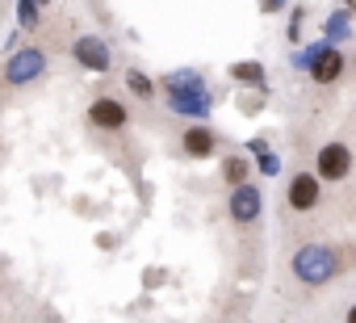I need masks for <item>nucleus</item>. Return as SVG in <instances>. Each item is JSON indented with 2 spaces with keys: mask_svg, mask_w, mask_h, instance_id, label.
<instances>
[{
  "mask_svg": "<svg viewBox=\"0 0 356 323\" xmlns=\"http://www.w3.org/2000/svg\"><path fill=\"white\" fill-rule=\"evenodd\" d=\"M289 269H293V277H298L302 285H327V281L335 277L339 260H335V252H331L327 244H302V248L289 256Z\"/></svg>",
  "mask_w": 356,
  "mask_h": 323,
  "instance_id": "f257e3e1",
  "label": "nucleus"
},
{
  "mask_svg": "<svg viewBox=\"0 0 356 323\" xmlns=\"http://www.w3.org/2000/svg\"><path fill=\"white\" fill-rule=\"evenodd\" d=\"M42 76H47V51H38V47H22L5 63V84H13V88H26Z\"/></svg>",
  "mask_w": 356,
  "mask_h": 323,
  "instance_id": "f03ea898",
  "label": "nucleus"
},
{
  "mask_svg": "<svg viewBox=\"0 0 356 323\" xmlns=\"http://www.w3.org/2000/svg\"><path fill=\"white\" fill-rule=\"evenodd\" d=\"M348 173H352V147L348 143H323L318 147V155H314V177H318V185L323 181H348Z\"/></svg>",
  "mask_w": 356,
  "mask_h": 323,
  "instance_id": "7ed1b4c3",
  "label": "nucleus"
},
{
  "mask_svg": "<svg viewBox=\"0 0 356 323\" xmlns=\"http://www.w3.org/2000/svg\"><path fill=\"white\" fill-rule=\"evenodd\" d=\"M72 59L84 68V72H109L113 68V51L101 34H80L72 42Z\"/></svg>",
  "mask_w": 356,
  "mask_h": 323,
  "instance_id": "20e7f679",
  "label": "nucleus"
},
{
  "mask_svg": "<svg viewBox=\"0 0 356 323\" xmlns=\"http://www.w3.org/2000/svg\"><path fill=\"white\" fill-rule=\"evenodd\" d=\"M163 101H168V109H172V113L189 118L193 126H197V122L206 126V118H210V109H214V97H210V88H197V93H168Z\"/></svg>",
  "mask_w": 356,
  "mask_h": 323,
  "instance_id": "39448f33",
  "label": "nucleus"
},
{
  "mask_svg": "<svg viewBox=\"0 0 356 323\" xmlns=\"http://www.w3.org/2000/svg\"><path fill=\"white\" fill-rule=\"evenodd\" d=\"M260 210H264V194H260L256 185H239V189H231L227 214H231L239 227H252V223L260 219Z\"/></svg>",
  "mask_w": 356,
  "mask_h": 323,
  "instance_id": "423d86ee",
  "label": "nucleus"
},
{
  "mask_svg": "<svg viewBox=\"0 0 356 323\" xmlns=\"http://www.w3.org/2000/svg\"><path fill=\"white\" fill-rule=\"evenodd\" d=\"M285 202H289V210L310 214L318 206V177L314 173H293L289 185H285Z\"/></svg>",
  "mask_w": 356,
  "mask_h": 323,
  "instance_id": "0eeeda50",
  "label": "nucleus"
},
{
  "mask_svg": "<svg viewBox=\"0 0 356 323\" xmlns=\"http://www.w3.org/2000/svg\"><path fill=\"white\" fill-rule=\"evenodd\" d=\"M88 122L97 126V130H126V122H130V113H126V105L122 101H113V97H97L92 105H88Z\"/></svg>",
  "mask_w": 356,
  "mask_h": 323,
  "instance_id": "6e6552de",
  "label": "nucleus"
},
{
  "mask_svg": "<svg viewBox=\"0 0 356 323\" xmlns=\"http://www.w3.org/2000/svg\"><path fill=\"white\" fill-rule=\"evenodd\" d=\"M214 147H218V134L210 130V126H189L185 134H181V151L189 155V159H210L214 155Z\"/></svg>",
  "mask_w": 356,
  "mask_h": 323,
  "instance_id": "1a4fd4ad",
  "label": "nucleus"
},
{
  "mask_svg": "<svg viewBox=\"0 0 356 323\" xmlns=\"http://www.w3.org/2000/svg\"><path fill=\"white\" fill-rule=\"evenodd\" d=\"M343 68H348V59H343L339 51H331V47H327V51L310 63V80H314V84H335V80L343 76Z\"/></svg>",
  "mask_w": 356,
  "mask_h": 323,
  "instance_id": "9d476101",
  "label": "nucleus"
},
{
  "mask_svg": "<svg viewBox=\"0 0 356 323\" xmlns=\"http://www.w3.org/2000/svg\"><path fill=\"white\" fill-rule=\"evenodd\" d=\"M197 88H206V72L202 68H181V72L163 76V93H197Z\"/></svg>",
  "mask_w": 356,
  "mask_h": 323,
  "instance_id": "9b49d317",
  "label": "nucleus"
},
{
  "mask_svg": "<svg viewBox=\"0 0 356 323\" xmlns=\"http://www.w3.org/2000/svg\"><path fill=\"white\" fill-rule=\"evenodd\" d=\"M231 80L235 84H248V88H268V72H264V63H256V59H239V63H231Z\"/></svg>",
  "mask_w": 356,
  "mask_h": 323,
  "instance_id": "f8f14e48",
  "label": "nucleus"
},
{
  "mask_svg": "<svg viewBox=\"0 0 356 323\" xmlns=\"http://www.w3.org/2000/svg\"><path fill=\"white\" fill-rule=\"evenodd\" d=\"M248 173H252V164H248V155H239V151H231V155L222 159V181H227L231 189H239V185H248Z\"/></svg>",
  "mask_w": 356,
  "mask_h": 323,
  "instance_id": "ddd939ff",
  "label": "nucleus"
},
{
  "mask_svg": "<svg viewBox=\"0 0 356 323\" xmlns=\"http://www.w3.org/2000/svg\"><path fill=\"white\" fill-rule=\"evenodd\" d=\"M126 88H130L138 101H155V80H151L147 72H138V68L126 72Z\"/></svg>",
  "mask_w": 356,
  "mask_h": 323,
  "instance_id": "4468645a",
  "label": "nucleus"
},
{
  "mask_svg": "<svg viewBox=\"0 0 356 323\" xmlns=\"http://www.w3.org/2000/svg\"><path fill=\"white\" fill-rule=\"evenodd\" d=\"M260 177H281V155L273 151V147H264V151H256V164H252Z\"/></svg>",
  "mask_w": 356,
  "mask_h": 323,
  "instance_id": "2eb2a0df",
  "label": "nucleus"
},
{
  "mask_svg": "<svg viewBox=\"0 0 356 323\" xmlns=\"http://www.w3.org/2000/svg\"><path fill=\"white\" fill-rule=\"evenodd\" d=\"M42 22V5H38V0H22V5H17V30H34Z\"/></svg>",
  "mask_w": 356,
  "mask_h": 323,
  "instance_id": "dca6fc26",
  "label": "nucleus"
},
{
  "mask_svg": "<svg viewBox=\"0 0 356 323\" xmlns=\"http://www.w3.org/2000/svg\"><path fill=\"white\" fill-rule=\"evenodd\" d=\"M323 30H327V47H331V42H339V38H348V34H352V30H348V9H339V13H331Z\"/></svg>",
  "mask_w": 356,
  "mask_h": 323,
  "instance_id": "f3484780",
  "label": "nucleus"
},
{
  "mask_svg": "<svg viewBox=\"0 0 356 323\" xmlns=\"http://www.w3.org/2000/svg\"><path fill=\"white\" fill-rule=\"evenodd\" d=\"M323 51H327V42H314V47L298 51V55H293V68H306V72H310V63H314V59H318Z\"/></svg>",
  "mask_w": 356,
  "mask_h": 323,
  "instance_id": "a211bd4d",
  "label": "nucleus"
},
{
  "mask_svg": "<svg viewBox=\"0 0 356 323\" xmlns=\"http://www.w3.org/2000/svg\"><path fill=\"white\" fill-rule=\"evenodd\" d=\"M302 38V9H293V17H289V42H298Z\"/></svg>",
  "mask_w": 356,
  "mask_h": 323,
  "instance_id": "6ab92c4d",
  "label": "nucleus"
},
{
  "mask_svg": "<svg viewBox=\"0 0 356 323\" xmlns=\"http://www.w3.org/2000/svg\"><path fill=\"white\" fill-rule=\"evenodd\" d=\"M343 323H356V306H348V319Z\"/></svg>",
  "mask_w": 356,
  "mask_h": 323,
  "instance_id": "aec40b11",
  "label": "nucleus"
},
{
  "mask_svg": "<svg viewBox=\"0 0 356 323\" xmlns=\"http://www.w3.org/2000/svg\"><path fill=\"white\" fill-rule=\"evenodd\" d=\"M352 68H356V55H352Z\"/></svg>",
  "mask_w": 356,
  "mask_h": 323,
  "instance_id": "412c9836",
  "label": "nucleus"
}]
</instances>
